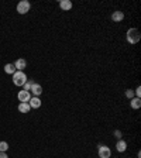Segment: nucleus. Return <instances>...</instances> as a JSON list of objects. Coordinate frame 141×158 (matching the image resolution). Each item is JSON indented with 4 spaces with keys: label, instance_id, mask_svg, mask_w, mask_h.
Returning <instances> with one entry per match:
<instances>
[{
    "label": "nucleus",
    "instance_id": "nucleus-1",
    "mask_svg": "<svg viewBox=\"0 0 141 158\" xmlns=\"http://www.w3.org/2000/svg\"><path fill=\"white\" fill-rule=\"evenodd\" d=\"M126 38H127V41L130 44H137L138 41H140V38H141V34H140V31H138L137 28H128L127 30V34H126Z\"/></svg>",
    "mask_w": 141,
    "mask_h": 158
},
{
    "label": "nucleus",
    "instance_id": "nucleus-2",
    "mask_svg": "<svg viewBox=\"0 0 141 158\" xmlns=\"http://www.w3.org/2000/svg\"><path fill=\"white\" fill-rule=\"evenodd\" d=\"M26 82H27V75L23 71H16L13 73V83L16 86H24Z\"/></svg>",
    "mask_w": 141,
    "mask_h": 158
},
{
    "label": "nucleus",
    "instance_id": "nucleus-3",
    "mask_svg": "<svg viewBox=\"0 0 141 158\" xmlns=\"http://www.w3.org/2000/svg\"><path fill=\"white\" fill-rule=\"evenodd\" d=\"M30 9H31V4H30V2H27V0H23V2H20V3L17 4V13L19 14L28 13Z\"/></svg>",
    "mask_w": 141,
    "mask_h": 158
},
{
    "label": "nucleus",
    "instance_id": "nucleus-4",
    "mask_svg": "<svg viewBox=\"0 0 141 158\" xmlns=\"http://www.w3.org/2000/svg\"><path fill=\"white\" fill-rule=\"evenodd\" d=\"M97 152H99V157L100 158H110L112 157V150H110L107 145H99Z\"/></svg>",
    "mask_w": 141,
    "mask_h": 158
},
{
    "label": "nucleus",
    "instance_id": "nucleus-5",
    "mask_svg": "<svg viewBox=\"0 0 141 158\" xmlns=\"http://www.w3.org/2000/svg\"><path fill=\"white\" fill-rule=\"evenodd\" d=\"M17 98H19L20 102H28L30 99H31V93L27 92V90H20Z\"/></svg>",
    "mask_w": 141,
    "mask_h": 158
},
{
    "label": "nucleus",
    "instance_id": "nucleus-6",
    "mask_svg": "<svg viewBox=\"0 0 141 158\" xmlns=\"http://www.w3.org/2000/svg\"><path fill=\"white\" fill-rule=\"evenodd\" d=\"M41 100H39V98H37V96H34V98H31L28 100V105H30V107L31 109H38V107H41Z\"/></svg>",
    "mask_w": 141,
    "mask_h": 158
},
{
    "label": "nucleus",
    "instance_id": "nucleus-7",
    "mask_svg": "<svg viewBox=\"0 0 141 158\" xmlns=\"http://www.w3.org/2000/svg\"><path fill=\"white\" fill-rule=\"evenodd\" d=\"M123 19H124V13H123V11H120V10L113 11V14H112V20H113V21L120 23V21H123Z\"/></svg>",
    "mask_w": 141,
    "mask_h": 158
},
{
    "label": "nucleus",
    "instance_id": "nucleus-8",
    "mask_svg": "<svg viewBox=\"0 0 141 158\" xmlns=\"http://www.w3.org/2000/svg\"><path fill=\"white\" fill-rule=\"evenodd\" d=\"M14 66H16V71H24L26 66H27V61L26 59H23V58H20V59H17L16 62H14Z\"/></svg>",
    "mask_w": 141,
    "mask_h": 158
},
{
    "label": "nucleus",
    "instance_id": "nucleus-9",
    "mask_svg": "<svg viewBox=\"0 0 141 158\" xmlns=\"http://www.w3.org/2000/svg\"><path fill=\"white\" fill-rule=\"evenodd\" d=\"M30 90H31V93H33L34 96H37V98H38V96L43 93V86L39 85V83H34V85L31 86V89H30Z\"/></svg>",
    "mask_w": 141,
    "mask_h": 158
},
{
    "label": "nucleus",
    "instance_id": "nucleus-10",
    "mask_svg": "<svg viewBox=\"0 0 141 158\" xmlns=\"http://www.w3.org/2000/svg\"><path fill=\"white\" fill-rule=\"evenodd\" d=\"M59 7L62 10H65V11H68V10L72 9V2L71 0H61L59 2Z\"/></svg>",
    "mask_w": 141,
    "mask_h": 158
},
{
    "label": "nucleus",
    "instance_id": "nucleus-11",
    "mask_svg": "<svg viewBox=\"0 0 141 158\" xmlns=\"http://www.w3.org/2000/svg\"><path fill=\"white\" fill-rule=\"evenodd\" d=\"M116 150H117L118 152H124L126 150H127V143H126L124 140H118L117 144H116Z\"/></svg>",
    "mask_w": 141,
    "mask_h": 158
},
{
    "label": "nucleus",
    "instance_id": "nucleus-12",
    "mask_svg": "<svg viewBox=\"0 0 141 158\" xmlns=\"http://www.w3.org/2000/svg\"><path fill=\"white\" fill-rule=\"evenodd\" d=\"M30 110H31V107H30L28 102H20V105H19V112L20 113H28Z\"/></svg>",
    "mask_w": 141,
    "mask_h": 158
},
{
    "label": "nucleus",
    "instance_id": "nucleus-13",
    "mask_svg": "<svg viewBox=\"0 0 141 158\" xmlns=\"http://www.w3.org/2000/svg\"><path fill=\"white\" fill-rule=\"evenodd\" d=\"M130 106H131L133 109H140L141 107V99H138V98L130 99Z\"/></svg>",
    "mask_w": 141,
    "mask_h": 158
},
{
    "label": "nucleus",
    "instance_id": "nucleus-14",
    "mask_svg": "<svg viewBox=\"0 0 141 158\" xmlns=\"http://www.w3.org/2000/svg\"><path fill=\"white\" fill-rule=\"evenodd\" d=\"M4 72L9 73V75H13V73L16 72V66H14V64H6V65H4Z\"/></svg>",
    "mask_w": 141,
    "mask_h": 158
},
{
    "label": "nucleus",
    "instance_id": "nucleus-15",
    "mask_svg": "<svg viewBox=\"0 0 141 158\" xmlns=\"http://www.w3.org/2000/svg\"><path fill=\"white\" fill-rule=\"evenodd\" d=\"M34 83H35V82H34V79H27V82L24 83V86H23V88H24V90H27V92H30V89H31V86H33Z\"/></svg>",
    "mask_w": 141,
    "mask_h": 158
},
{
    "label": "nucleus",
    "instance_id": "nucleus-16",
    "mask_svg": "<svg viewBox=\"0 0 141 158\" xmlns=\"http://www.w3.org/2000/svg\"><path fill=\"white\" fill-rule=\"evenodd\" d=\"M9 150V144L6 141H0V152H6Z\"/></svg>",
    "mask_w": 141,
    "mask_h": 158
},
{
    "label": "nucleus",
    "instance_id": "nucleus-17",
    "mask_svg": "<svg viewBox=\"0 0 141 158\" xmlns=\"http://www.w3.org/2000/svg\"><path fill=\"white\" fill-rule=\"evenodd\" d=\"M126 96H127L128 99H133L134 98V90H133V89H127V90H126Z\"/></svg>",
    "mask_w": 141,
    "mask_h": 158
},
{
    "label": "nucleus",
    "instance_id": "nucleus-18",
    "mask_svg": "<svg viewBox=\"0 0 141 158\" xmlns=\"http://www.w3.org/2000/svg\"><path fill=\"white\" fill-rule=\"evenodd\" d=\"M134 95L137 96L138 99H141V88H140V86H137V89L134 90Z\"/></svg>",
    "mask_w": 141,
    "mask_h": 158
},
{
    "label": "nucleus",
    "instance_id": "nucleus-19",
    "mask_svg": "<svg viewBox=\"0 0 141 158\" xmlns=\"http://www.w3.org/2000/svg\"><path fill=\"white\" fill-rule=\"evenodd\" d=\"M114 135L117 137V140H122V137H123V134H122V131H120V130H116V131H114Z\"/></svg>",
    "mask_w": 141,
    "mask_h": 158
},
{
    "label": "nucleus",
    "instance_id": "nucleus-20",
    "mask_svg": "<svg viewBox=\"0 0 141 158\" xmlns=\"http://www.w3.org/2000/svg\"><path fill=\"white\" fill-rule=\"evenodd\" d=\"M0 158H9L6 152H0Z\"/></svg>",
    "mask_w": 141,
    "mask_h": 158
}]
</instances>
